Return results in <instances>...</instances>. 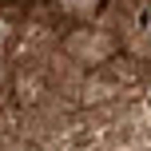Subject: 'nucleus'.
<instances>
[{
  "instance_id": "obj_2",
  "label": "nucleus",
  "mask_w": 151,
  "mask_h": 151,
  "mask_svg": "<svg viewBox=\"0 0 151 151\" xmlns=\"http://www.w3.org/2000/svg\"><path fill=\"white\" fill-rule=\"evenodd\" d=\"M104 4L107 0H60V12L68 16V20H76V24H91L104 12Z\"/></svg>"
},
{
  "instance_id": "obj_1",
  "label": "nucleus",
  "mask_w": 151,
  "mask_h": 151,
  "mask_svg": "<svg viewBox=\"0 0 151 151\" xmlns=\"http://www.w3.org/2000/svg\"><path fill=\"white\" fill-rule=\"evenodd\" d=\"M64 52H68L76 64H83V68H99V64H107L111 56H119V40H115V32H107V28L80 24L76 32L64 36Z\"/></svg>"
}]
</instances>
